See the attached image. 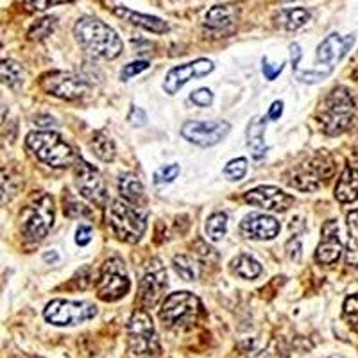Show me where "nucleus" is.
<instances>
[{"label":"nucleus","mask_w":358,"mask_h":358,"mask_svg":"<svg viewBox=\"0 0 358 358\" xmlns=\"http://www.w3.org/2000/svg\"><path fill=\"white\" fill-rule=\"evenodd\" d=\"M73 36L90 56L115 59L122 52V41L113 29L95 17H83L73 25Z\"/></svg>","instance_id":"nucleus-1"},{"label":"nucleus","mask_w":358,"mask_h":358,"mask_svg":"<svg viewBox=\"0 0 358 358\" xmlns=\"http://www.w3.org/2000/svg\"><path fill=\"white\" fill-rule=\"evenodd\" d=\"M25 145L34 156L38 162L49 165L54 169L70 167L76 162V152L63 140L62 134L52 133V131H34L29 133Z\"/></svg>","instance_id":"nucleus-2"},{"label":"nucleus","mask_w":358,"mask_h":358,"mask_svg":"<svg viewBox=\"0 0 358 358\" xmlns=\"http://www.w3.org/2000/svg\"><path fill=\"white\" fill-rule=\"evenodd\" d=\"M357 115V104H355L353 95L346 88H335L328 97L324 99L321 106L322 129L330 136H337L351 127Z\"/></svg>","instance_id":"nucleus-3"},{"label":"nucleus","mask_w":358,"mask_h":358,"mask_svg":"<svg viewBox=\"0 0 358 358\" xmlns=\"http://www.w3.org/2000/svg\"><path fill=\"white\" fill-rule=\"evenodd\" d=\"M108 222L120 241L136 244L147 229V213L127 201L118 199L108 208Z\"/></svg>","instance_id":"nucleus-4"},{"label":"nucleus","mask_w":358,"mask_h":358,"mask_svg":"<svg viewBox=\"0 0 358 358\" xmlns=\"http://www.w3.org/2000/svg\"><path fill=\"white\" fill-rule=\"evenodd\" d=\"M54 224V199L49 194H36L22 213V233L27 241L38 242L49 235Z\"/></svg>","instance_id":"nucleus-5"},{"label":"nucleus","mask_w":358,"mask_h":358,"mask_svg":"<svg viewBox=\"0 0 358 358\" xmlns=\"http://www.w3.org/2000/svg\"><path fill=\"white\" fill-rule=\"evenodd\" d=\"M199 312V297L192 292H174L165 297L159 310V319L169 328H187L192 322H196Z\"/></svg>","instance_id":"nucleus-6"},{"label":"nucleus","mask_w":358,"mask_h":358,"mask_svg":"<svg viewBox=\"0 0 358 358\" xmlns=\"http://www.w3.org/2000/svg\"><path fill=\"white\" fill-rule=\"evenodd\" d=\"M131 289V280L127 276L126 264L122 258H110L102 265L101 274L97 280V296L106 303H113L122 299Z\"/></svg>","instance_id":"nucleus-7"},{"label":"nucleus","mask_w":358,"mask_h":358,"mask_svg":"<svg viewBox=\"0 0 358 358\" xmlns=\"http://www.w3.org/2000/svg\"><path fill=\"white\" fill-rule=\"evenodd\" d=\"M97 315V306L86 301L54 299L47 305L43 317L54 326H76L90 321Z\"/></svg>","instance_id":"nucleus-8"},{"label":"nucleus","mask_w":358,"mask_h":358,"mask_svg":"<svg viewBox=\"0 0 358 358\" xmlns=\"http://www.w3.org/2000/svg\"><path fill=\"white\" fill-rule=\"evenodd\" d=\"M129 334V348L136 355H149L158 351V338H156L155 324L151 315L145 310H136L127 326Z\"/></svg>","instance_id":"nucleus-9"},{"label":"nucleus","mask_w":358,"mask_h":358,"mask_svg":"<svg viewBox=\"0 0 358 358\" xmlns=\"http://www.w3.org/2000/svg\"><path fill=\"white\" fill-rule=\"evenodd\" d=\"M41 88L63 101H76L88 94V83L72 72H50L41 78Z\"/></svg>","instance_id":"nucleus-10"},{"label":"nucleus","mask_w":358,"mask_h":358,"mask_svg":"<svg viewBox=\"0 0 358 358\" xmlns=\"http://www.w3.org/2000/svg\"><path fill=\"white\" fill-rule=\"evenodd\" d=\"M73 174H76L78 190L81 192V196L85 197V199H88L90 203L97 204V206H104V204H106V185H104V179H102L101 172H99L94 165H90L85 159H78Z\"/></svg>","instance_id":"nucleus-11"},{"label":"nucleus","mask_w":358,"mask_h":358,"mask_svg":"<svg viewBox=\"0 0 358 358\" xmlns=\"http://www.w3.org/2000/svg\"><path fill=\"white\" fill-rule=\"evenodd\" d=\"M229 124L222 120H190L181 127L183 138L190 143H196L199 147H212L215 143L222 142L229 134Z\"/></svg>","instance_id":"nucleus-12"},{"label":"nucleus","mask_w":358,"mask_h":358,"mask_svg":"<svg viewBox=\"0 0 358 358\" xmlns=\"http://www.w3.org/2000/svg\"><path fill=\"white\" fill-rule=\"evenodd\" d=\"M167 268L163 267L159 260H152L151 265L147 267L145 274L142 276V280H140L138 287L140 305L143 308H152V306L158 305L163 292L167 290Z\"/></svg>","instance_id":"nucleus-13"},{"label":"nucleus","mask_w":358,"mask_h":358,"mask_svg":"<svg viewBox=\"0 0 358 358\" xmlns=\"http://www.w3.org/2000/svg\"><path fill=\"white\" fill-rule=\"evenodd\" d=\"M213 69H215V65H213L210 59H204V57L196 59V62L185 63V65L174 66V69L169 70V73L165 76L163 90H165L169 95H176L188 81L204 78L208 73H212Z\"/></svg>","instance_id":"nucleus-14"},{"label":"nucleus","mask_w":358,"mask_h":358,"mask_svg":"<svg viewBox=\"0 0 358 358\" xmlns=\"http://www.w3.org/2000/svg\"><path fill=\"white\" fill-rule=\"evenodd\" d=\"M244 199L252 206L268 210V212H287L294 204V197L289 196L287 192L278 187H267V185L249 190Z\"/></svg>","instance_id":"nucleus-15"},{"label":"nucleus","mask_w":358,"mask_h":358,"mask_svg":"<svg viewBox=\"0 0 358 358\" xmlns=\"http://www.w3.org/2000/svg\"><path fill=\"white\" fill-rule=\"evenodd\" d=\"M241 233L252 241H271L280 233V222L265 213H249L242 219Z\"/></svg>","instance_id":"nucleus-16"},{"label":"nucleus","mask_w":358,"mask_h":358,"mask_svg":"<svg viewBox=\"0 0 358 358\" xmlns=\"http://www.w3.org/2000/svg\"><path fill=\"white\" fill-rule=\"evenodd\" d=\"M341 255L342 242L338 236V224L337 220H328L322 226V236L315 251V262L321 265H334L337 264Z\"/></svg>","instance_id":"nucleus-17"},{"label":"nucleus","mask_w":358,"mask_h":358,"mask_svg":"<svg viewBox=\"0 0 358 358\" xmlns=\"http://www.w3.org/2000/svg\"><path fill=\"white\" fill-rule=\"evenodd\" d=\"M355 43V36L342 38L338 34H330L321 45L317 47V62L321 65H328L331 69L334 63L341 62L342 57L346 56L348 50L351 49V45Z\"/></svg>","instance_id":"nucleus-18"},{"label":"nucleus","mask_w":358,"mask_h":358,"mask_svg":"<svg viewBox=\"0 0 358 358\" xmlns=\"http://www.w3.org/2000/svg\"><path fill=\"white\" fill-rule=\"evenodd\" d=\"M335 197L342 204L355 203L358 199V169L348 165L342 171L337 187H335Z\"/></svg>","instance_id":"nucleus-19"},{"label":"nucleus","mask_w":358,"mask_h":358,"mask_svg":"<svg viewBox=\"0 0 358 358\" xmlns=\"http://www.w3.org/2000/svg\"><path fill=\"white\" fill-rule=\"evenodd\" d=\"M115 15L120 18H126V20L131 22V24L147 29V31H151V33L163 34L169 31L167 22H163L162 18L158 17H151V15H142V13L131 11V9H126V8H117L115 9Z\"/></svg>","instance_id":"nucleus-20"},{"label":"nucleus","mask_w":358,"mask_h":358,"mask_svg":"<svg viewBox=\"0 0 358 358\" xmlns=\"http://www.w3.org/2000/svg\"><path fill=\"white\" fill-rule=\"evenodd\" d=\"M322 179L319 178L317 172L313 171V167L310 163L303 165L299 169H294L289 176H287V183L290 187H294L296 190L301 192H313L317 190L319 185H321Z\"/></svg>","instance_id":"nucleus-21"},{"label":"nucleus","mask_w":358,"mask_h":358,"mask_svg":"<svg viewBox=\"0 0 358 358\" xmlns=\"http://www.w3.org/2000/svg\"><path fill=\"white\" fill-rule=\"evenodd\" d=\"M265 122L264 118H252L248 127V145L251 149V155L255 159H260L267 155V145L264 140Z\"/></svg>","instance_id":"nucleus-22"},{"label":"nucleus","mask_w":358,"mask_h":358,"mask_svg":"<svg viewBox=\"0 0 358 358\" xmlns=\"http://www.w3.org/2000/svg\"><path fill=\"white\" fill-rule=\"evenodd\" d=\"M118 192H120L122 199L131 204L142 203L143 197H145V190H143L142 181H140L134 174L120 176V179H118Z\"/></svg>","instance_id":"nucleus-23"},{"label":"nucleus","mask_w":358,"mask_h":358,"mask_svg":"<svg viewBox=\"0 0 358 358\" xmlns=\"http://www.w3.org/2000/svg\"><path fill=\"white\" fill-rule=\"evenodd\" d=\"M278 24L287 31H297L310 20V11L305 8H289L281 9L276 17Z\"/></svg>","instance_id":"nucleus-24"},{"label":"nucleus","mask_w":358,"mask_h":358,"mask_svg":"<svg viewBox=\"0 0 358 358\" xmlns=\"http://www.w3.org/2000/svg\"><path fill=\"white\" fill-rule=\"evenodd\" d=\"M0 83L11 90H18L24 83V70L17 62L6 59L0 63Z\"/></svg>","instance_id":"nucleus-25"},{"label":"nucleus","mask_w":358,"mask_h":358,"mask_svg":"<svg viewBox=\"0 0 358 358\" xmlns=\"http://www.w3.org/2000/svg\"><path fill=\"white\" fill-rule=\"evenodd\" d=\"M172 265H174V271L178 273V276H181L187 281L197 280L201 274L199 262L194 257H188V255H178V257H174Z\"/></svg>","instance_id":"nucleus-26"},{"label":"nucleus","mask_w":358,"mask_h":358,"mask_svg":"<svg viewBox=\"0 0 358 358\" xmlns=\"http://www.w3.org/2000/svg\"><path fill=\"white\" fill-rule=\"evenodd\" d=\"M22 188V181L11 171H0V204H6L17 197Z\"/></svg>","instance_id":"nucleus-27"},{"label":"nucleus","mask_w":358,"mask_h":358,"mask_svg":"<svg viewBox=\"0 0 358 358\" xmlns=\"http://www.w3.org/2000/svg\"><path fill=\"white\" fill-rule=\"evenodd\" d=\"M90 147H92V152H94L99 159H102V162H111V159L115 158V152H117L115 151L113 140H111L108 134L102 133V131H99V133H95L94 136H92Z\"/></svg>","instance_id":"nucleus-28"},{"label":"nucleus","mask_w":358,"mask_h":358,"mask_svg":"<svg viewBox=\"0 0 358 358\" xmlns=\"http://www.w3.org/2000/svg\"><path fill=\"white\" fill-rule=\"evenodd\" d=\"M233 271H235L236 276L244 278V280H255L262 274V265L249 255H238V257L233 260Z\"/></svg>","instance_id":"nucleus-29"},{"label":"nucleus","mask_w":358,"mask_h":358,"mask_svg":"<svg viewBox=\"0 0 358 358\" xmlns=\"http://www.w3.org/2000/svg\"><path fill=\"white\" fill-rule=\"evenodd\" d=\"M348 248H346V262L348 265H358V210L348 215Z\"/></svg>","instance_id":"nucleus-30"},{"label":"nucleus","mask_w":358,"mask_h":358,"mask_svg":"<svg viewBox=\"0 0 358 358\" xmlns=\"http://www.w3.org/2000/svg\"><path fill=\"white\" fill-rule=\"evenodd\" d=\"M235 9L231 6H215L206 13V24L213 29H224L235 20Z\"/></svg>","instance_id":"nucleus-31"},{"label":"nucleus","mask_w":358,"mask_h":358,"mask_svg":"<svg viewBox=\"0 0 358 358\" xmlns=\"http://www.w3.org/2000/svg\"><path fill=\"white\" fill-rule=\"evenodd\" d=\"M228 229V215L226 213H213L206 222V235L212 242L222 241Z\"/></svg>","instance_id":"nucleus-32"},{"label":"nucleus","mask_w":358,"mask_h":358,"mask_svg":"<svg viewBox=\"0 0 358 358\" xmlns=\"http://www.w3.org/2000/svg\"><path fill=\"white\" fill-rule=\"evenodd\" d=\"M56 25H57L56 17L41 18V20H38L36 24L31 27V31H29V38H31V40H43V38H47L52 34V31L56 29Z\"/></svg>","instance_id":"nucleus-33"},{"label":"nucleus","mask_w":358,"mask_h":358,"mask_svg":"<svg viewBox=\"0 0 358 358\" xmlns=\"http://www.w3.org/2000/svg\"><path fill=\"white\" fill-rule=\"evenodd\" d=\"M342 315H344L348 324H350L355 331H358V294H353V296L346 297Z\"/></svg>","instance_id":"nucleus-34"},{"label":"nucleus","mask_w":358,"mask_h":358,"mask_svg":"<svg viewBox=\"0 0 358 358\" xmlns=\"http://www.w3.org/2000/svg\"><path fill=\"white\" fill-rule=\"evenodd\" d=\"M245 172H248V162H245L244 158L231 159V162L226 165V169H224V176H226L229 181H238V179L244 178Z\"/></svg>","instance_id":"nucleus-35"},{"label":"nucleus","mask_w":358,"mask_h":358,"mask_svg":"<svg viewBox=\"0 0 358 358\" xmlns=\"http://www.w3.org/2000/svg\"><path fill=\"white\" fill-rule=\"evenodd\" d=\"M181 169H179L178 163H172V165H163L158 171L155 172V183L156 185H165L172 183L176 178L179 176Z\"/></svg>","instance_id":"nucleus-36"},{"label":"nucleus","mask_w":358,"mask_h":358,"mask_svg":"<svg viewBox=\"0 0 358 358\" xmlns=\"http://www.w3.org/2000/svg\"><path fill=\"white\" fill-rule=\"evenodd\" d=\"M190 101L194 102V104H196V106H199V108H208V106H212V102H213V94H212V90H208V88H199V90H196V92H192Z\"/></svg>","instance_id":"nucleus-37"},{"label":"nucleus","mask_w":358,"mask_h":358,"mask_svg":"<svg viewBox=\"0 0 358 358\" xmlns=\"http://www.w3.org/2000/svg\"><path fill=\"white\" fill-rule=\"evenodd\" d=\"M27 11H45V9L52 8L57 4H66L72 0H24Z\"/></svg>","instance_id":"nucleus-38"},{"label":"nucleus","mask_w":358,"mask_h":358,"mask_svg":"<svg viewBox=\"0 0 358 358\" xmlns=\"http://www.w3.org/2000/svg\"><path fill=\"white\" fill-rule=\"evenodd\" d=\"M65 213L69 217H86L88 215V208L79 203L73 197H65Z\"/></svg>","instance_id":"nucleus-39"},{"label":"nucleus","mask_w":358,"mask_h":358,"mask_svg":"<svg viewBox=\"0 0 358 358\" xmlns=\"http://www.w3.org/2000/svg\"><path fill=\"white\" fill-rule=\"evenodd\" d=\"M149 69V62H145V59H140V62H133L129 63V65H126L122 69V72H120V78L124 79V81H127V79L134 78V76H138V73H142L143 70Z\"/></svg>","instance_id":"nucleus-40"},{"label":"nucleus","mask_w":358,"mask_h":358,"mask_svg":"<svg viewBox=\"0 0 358 358\" xmlns=\"http://www.w3.org/2000/svg\"><path fill=\"white\" fill-rule=\"evenodd\" d=\"M331 70H306V72H297V79L301 83H319L330 76Z\"/></svg>","instance_id":"nucleus-41"},{"label":"nucleus","mask_w":358,"mask_h":358,"mask_svg":"<svg viewBox=\"0 0 358 358\" xmlns=\"http://www.w3.org/2000/svg\"><path fill=\"white\" fill-rule=\"evenodd\" d=\"M262 70H264V76L268 79V81H274V79L283 72V63H278V65L274 66L273 63H268V59H265L264 57V66H262Z\"/></svg>","instance_id":"nucleus-42"},{"label":"nucleus","mask_w":358,"mask_h":358,"mask_svg":"<svg viewBox=\"0 0 358 358\" xmlns=\"http://www.w3.org/2000/svg\"><path fill=\"white\" fill-rule=\"evenodd\" d=\"M287 255H289V258L292 262H299V258H301V242L297 241V238H292V241H289V244H287Z\"/></svg>","instance_id":"nucleus-43"},{"label":"nucleus","mask_w":358,"mask_h":358,"mask_svg":"<svg viewBox=\"0 0 358 358\" xmlns=\"http://www.w3.org/2000/svg\"><path fill=\"white\" fill-rule=\"evenodd\" d=\"M76 242L79 245H86L92 242V228L86 226V224H81L78 228V233H76Z\"/></svg>","instance_id":"nucleus-44"},{"label":"nucleus","mask_w":358,"mask_h":358,"mask_svg":"<svg viewBox=\"0 0 358 358\" xmlns=\"http://www.w3.org/2000/svg\"><path fill=\"white\" fill-rule=\"evenodd\" d=\"M127 120L131 122V126L142 127V126H145V122H147V115L143 113V110H140V108H133Z\"/></svg>","instance_id":"nucleus-45"},{"label":"nucleus","mask_w":358,"mask_h":358,"mask_svg":"<svg viewBox=\"0 0 358 358\" xmlns=\"http://www.w3.org/2000/svg\"><path fill=\"white\" fill-rule=\"evenodd\" d=\"M301 47L297 43H292L290 45V57H292V66H294V72H297V69H299V62H301Z\"/></svg>","instance_id":"nucleus-46"},{"label":"nucleus","mask_w":358,"mask_h":358,"mask_svg":"<svg viewBox=\"0 0 358 358\" xmlns=\"http://www.w3.org/2000/svg\"><path fill=\"white\" fill-rule=\"evenodd\" d=\"M281 113H283V102L276 101V102H273V106L268 108L267 117L271 118V120H278V118L281 117Z\"/></svg>","instance_id":"nucleus-47"},{"label":"nucleus","mask_w":358,"mask_h":358,"mask_svg":"<svg viewBox=\"0 0 358 358\" xmlns=\"http://www.w3.org/2000/svg\"><path fill=\"white\" fill-rule=\"evenodd\" d=\"M36 124L40 127H50V126H56V120H54L52 117H36Z\"/></svg>","instance_id":"nucleus-48"},{"label":"nucleus","mask_w":358,"mask_h":358,"mask_svg":"<svg viewBox=\"0 0 358 358\" xmlns=\"http://www.w3.org/2000/svg\"><path fill=\"white\" fill-rule=\"evenodd\" d=\"M43 260H45V262H49V264H50V262H52V264H56V262L59 260V255H57L56 251L45 252V255H43Z\"/></svg>","instance_id":"nucleus-49"},{"label":"nucleus","mask_w":358,"mask_h":358,"mask_svg":"<svg viewBox=\"0 0 358 358\" xmlns=\"http://www.w3.org/2000/svg\"><path fill=\"white\" fill-rule=\"evenodd\" d=\"M6 113H8V111H6V108H4V106H0V124L4 122V118H6Z\"/></svg>","instance_id":"nucleus-50"},{"label":"nucleus","mask_w":358,"mask_h":358,"mask_svg":"<svg viewBox=\"0 0 358 358\" xmlns=\"http://www.w3.org/2000/svg\"><path fill=\"white\" fill-rule=\"evenodd\" d=\"M355 159L358 162V147H357V151H355Z\"/></svg>","instance_id":"nucleus-51"},{"label":"nucleus","mask_w":358,"mask_h":358,"mask_svg":"<svg viewBox=\"0 0 358 358\" xmlns=\"http://www.w3.org/2000/svg\"><path fill=\"white\" fill-rule=\"evenodd\" d=\"M355 76H357V81H358V70H357V73H355Z\"/></svg>","instance_id":"nucleus-52"}]
</instances>
